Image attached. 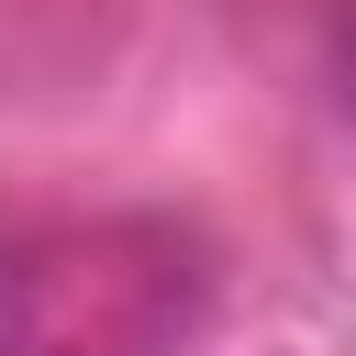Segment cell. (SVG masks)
Returning a JSON list of instances; mask_svg holds the SVG:
<instances>
[{
  "instance_id": "obj_1",
  "label": "cell",
  "mask_w": 356,
  "mask_h": 356,
  "mask_svg": "<svg viewBox=\"0 0 356 356\" xmlns=\"http://www.w3.org/2000/svg\"><path fill=\"white\" fill-rule=\"evenodd\" d=\"M334 67H345V111H356V0H345V22H334Z\"/></svg>"
}]
</instances>
